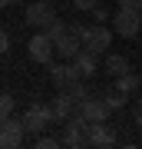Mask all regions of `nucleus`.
Returning a JSON list of instances; mask_svg holds the SVG:
<instances>
[{
  "instance_id": "1",
  "label": "nucleus",
  "mask_w": 142,
  "mask_h": 149,
  "mask_svg": "<svg viewBox=\"0 0 142 149\" xmlns=\"http://www.w3.org/2000/svg\"><path fill=\"white\" fill-rule=\"evenodd\" d=\"M26 53H30L33 63H53V56H56V40L50 37L46 30H37L26 43Z\"/></svg>"
},
{
  "instance_id": "2",
  "label": "nucleus",
  "mask_w": 142,
  "mask_h": 149,
  "mask_svg": "<svg viewBox=\"0 0 142 149\" xmlns=\"http://www.w3.org/2000/svg\"><path fill=\"white\" fill-rule=\"evenodd\" d=\"M23 126H26V133H46V129L53 126V113H50V103H33L30 109L23 113Z\"/></svg>"
},
{
  "instance_id": "3",
  "label": "nucleus",
  "mask_w": 142,
  "mask_h": 149,
  "mask_svg": "<svg viewBox=\"0 0 142 149\" xmlns=\"http://www.w3.org/2000/svg\"><path fill=\"white\" fill-rule=\"evenodd\" d=\"M109 43H112V30L103 27V23L83 30V50H89V53H96V56L109 53Z\"/></svg>"
},
{
  "instance_id": "4",
  "label": "nucleus",
  "mask_w": 142,
  "mask_h": 149,
  "mask_svg": "<svg viewBox=\"0 0 142 149\" xmlns=\"http://www.w3.org/2000/svg\"><path fill=\"white\" fill-rule=\"evenodd\" d=\"M112 27H116L119 37H136V33L142 30V10H126V7H116Z\"/></svg>"
},
{
  "instance_id": "5",
  "label": "nucleus",
  "mask_w": 142,
  "mask_h": 149,
  "mask_svg": "<svg viewBox=\"0 0 142 149\" xmlns=\"http://www.w3.org/2000/svg\"><path fill=\"white\" fill-rule=\"evenodd\" d=\"M86 146H96V149L116 146V133H112L109 119L106 123H89V126H86Z\"/></svg>"
},
{
  "instance_id": "6",
  "label": "nucleus",
  "mask_w": 142,
  "mask_h": 149,
  "mask_svg": "<svg viewBox=\"0 0 142 149\" xmlns=\"http://www.w3.org/2000/svg\"><path fill=\"white\" fill-rule=\"evenodd\" d=\"M23 133H26L23 119L7 116L3 123H0V149H17V146L23 143Z\"/></svg>"
},
{
  "instance_id": "7",
  "label": "nucleus",
  "mask_w": 142,
  "mask_h": 149,
  "mask_svg": "<svg viewBox=\"0 0 142 149\" xmlns=\"http://www.w3.org/2000/svg\"><path fill=\"white\" fill-rule=\"evenodd\" d=\"M76 80H83V76L76 73L73 60H63V63H53V66H50V83L56 86V90H66V86L76 83Z\"/></svg>"
},
{
  "instance_id": "8",
  "label": "nucleus",
  "mask_w": 142,
  "mask_h": 149,
  "mask_svg": "<svg viewBox=\"0 0 142 149\" xmlns=\"http://www.w3.org/2000/svg\"><path fill=\"white\" fill-rule=\"evenodd\" d=\"M53 13L50 10V0H37V3H26V23H30L33 30H46V23L53 20Z\"/></svg>"
},
{
  "instance_id": "9",
  "label": "nucleus",
  "mask_w": 142,
  "mask_h": 149,
  "mask_svg": "<svg viewBox=\"0 0 142 149\" xmlns=\"http://www.w3.org/2000/svg\"><path fill=\"white\" fill-rule=\"evenodd\" d=\"M50 113H53V126H63V123L73 116V113H79L76 109V103H73V96H69L66 90H60V96L50 103Z\"/></svg>"
},
{
  "instance_id": "10",
  "label": "nucleus",
  "mask_w": 142,
  "mask_h": 149,
  "mask_svg": "<svg viewBox=\"0 0 142 149\" xmlns=\"http://www.w3.org/2000/svg\"><path fill=\"white\" fill-rule=\"evenodd\" d=\"M79 113H83L89 123H106V119H109V113H112V106L106 103V96H89Z\"/></svg>"
},
{
  "instance_id": "11",
  "label": "nucleus",
  "mask_w": 142,
  "mask_h": 149,
  "mask_svg": "<svg viewBox=\"0 0 142 149\" xmlns=\"http://www.w3.org/2000/svg\"><path fill=\"white\" fill-rule=\"evenodd\" d=\"M56 53L63 56V60H76L79 53H83V37H76L73 30H66L63 37L56 40Z\"/></svg>"
},
{
  "instance_id": "12",
  "label": "nucleus",
  "mask_w": 142,
  "mask_h": 149,
  "mask_svg": "<svg viewBox=\"0 0 142 149\" xmlns=\"http://www.w3.org/2000/svg\"><path fill=\"white\" fill-rule=\"evenodd\" d=\"M73 66H76V73L83 76V80H93L96 70H99V66H96V53H89V50H83V53L73 60Z\"/></svg>"
},
{
  "instance_id": "13",
  "label": "nucleus",
  "mask_w": 142,
  "mask_h": 149,
  "mask_svg": "<svg viewBox=\"0 0 142 149\" xmlns=\"http://www.w3.org/2000/svg\"><path fill=\"white\" fill-rule=\"evenodd\" d=\"M106 73L116 80V76H126L129 73V60L122 53H106Z\"/></svg>"
},
{
  "instance_id": "14",
  "label": "nucleus",
  "mask_w": 142,
  "mask_h": 149,
  "mask_svg": "<svg viewBox=\"0 0 142 149\" xmlns=\"http://www.w3.org/2000/svg\"><path fill=\"white\" fill-rule=\"evenodd\" d=\"M139 86H142V76H139V73H132V70H129L126 76H116V90H122V93H129V96L136 93Z\"/></svg>"
},
{
  "instance_id": "15",
  "label": "nucleus",
  "mask_w": 142,
  "mask_h": 149,
  "mask_svg": "<svg viewBox=\"0 0 142 149\" xmlns=\"http://www.w3.org/2000/svg\"><path fill=\"white\" fill-rule=\"evenodd\" d=\"M66 93L73 96V103H76V109H83V103L89 100V90H86V83H83V80H76V83H69V86H66Z\"/></svg>"
},
{
  "instance_id": "16",
  "label": "nucleus",
  "mask_w": 142,
  "mask_h": 149,
  "mask_svg": "<svg viewBox=\"0 0 142 149\" xmlns=\"http://www.w3.org/2000/svg\"><path fill=\"white\" fill-rule=\"evenodd\" d=\"M66 30H69V23H66V20H60V17H53V20L46 23V33H50L53 40H60V37H63Z\"/></svg>"
},
{
  "instance_id": "17",
  "label": "nucleus",
  "mask_w": 142,
  "mask_h": 149,
  "mask_svg": "<svg viewBox=\"0 0 142 149\" xmlns=\"http://www.w3.org/2000/svg\"><path fill=\"white\" fill-rule=\"evenodd\" d=\"M33 146H37V149H56V146H63V143H60L56 136H46V133H37V136H33Z\"/></svg>"
},
{
  "instance_id": "18",
  "label": "nucleus",
  "mask_w": 142,
  "mask_h": 149,
  "mask_svg": "<svg viewBox=\"0 0 142 149\" xmlns=\"http://www.w3.org/2000/svg\"><path fill=\"white\" fill-rule=\"evenodd\" d=\"M106 103H109L112 109H122L129 103V93H122V90H112V93H106Z\"/></svg>"
},
{
  "instance_id": "19",
  "label": "nucleus",
  "mask_w": 142,
  "mask_h": 149,
  "mask_svg": "<svg viewBox=\"0 0 142 149\" xmlns=\"http://www.w3.org/2000/svg\"><path fill=\"white\" fill-rule=\"evenodd\" d=\"M13 103L17 100H13L10 93H0V123H3L7 116H13Z\"/></svg>"
},
{
  "instance_id": "20",
  "label": "nucleus",
  "mask_w": 142,
  "mask_h": 149,
  "mask_svg": "<svg viewBox=\"0 0 142 149\" xmlns=\"http://www.w3.org/2000/svg\"><path fill=\"white\" fill-rule=\"evenodd\" d=\"M116 7H126V10H142V0H116Z\"/></svg>"
},
{
  "instance_id": "21",
  "label": "nucleus",
  "mask_w": 142,
  "mask_h": 149,
  "mask_svg": "<svg viewBox=\"0 0 142 149\" xmlns=\"http://www.w3.org/2000/svg\"><path fill=\"white\" fill-rule=\"evenodd\" d=\"M93 20H96V23L109 20V10H106V7H93Z\"/></svg>"
},
{
  "instance_id": "22",
  "label": "nucleus",
  "mask_w": 142,
  "mask_h": 149,
  "mask_svg": "<svg viewBox=\"0 0 142 149\" xmlns=\"http://www.w3.org/2000/svg\"><path fill=\"white\" fill-rule=\"evenodd\" d=\"M76 10H93V7H99V0H73Z\"/></svg>"
},
{
  "instance_id": "23",
  "label": "nucleus",
  "mask_w": 142,
  "mask_h": 149,
  "mask_svg": "<svg viewBox=\"0 0 142 149\" xmlns=\"http://www.w3.org/2000/svg\"><path fill=\"white\" fill-rule=\"evenodd\" d=\"M132 119H136V126H142V100L132 106Z\"/></svg>"
},
{
  "instance_id": "24",
  "label": "nucleus",
  "mask_w": 142,
  "mask_h": 149,
  "mask_svg": "<svg viewBox=\"0 0 142 149\" xmlns=\"http://www.w3.org/2000/svg\"><path fill=\"white\" fill-rule=\"evenodd\" d=\"M10 3H20V0H0V10H3V7H10Z\"/></svg>"
}]
</instances>
